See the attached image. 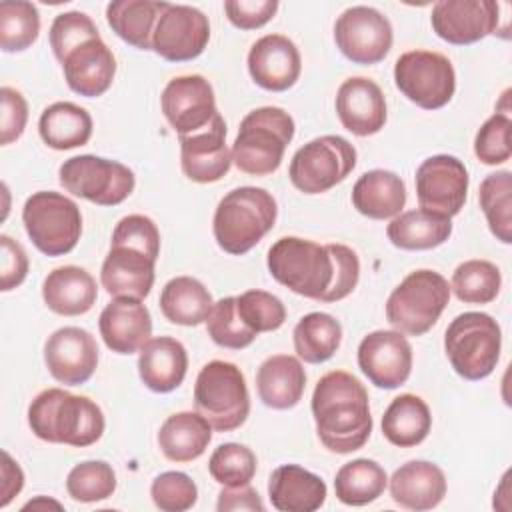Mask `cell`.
<instances>
[{
  "mask_svg": "<svg viewBox=\"0 0 512 512\" xmlns=\"http://www.w3.org/2000/svg\"><path fill=\"white\" fill-rule=\"evenodd\" d=\"M270 276L304 298L338 302L360 278L358 254L346 244H316L298 236L278 238L268 250Z\"/></svg>",
  "mask_w": 512,
  "mask_h": 512,
  "instance_id": "obj_1",
  "label": "cell"
},
{
  "mask_svg": "<svg viewBox=\"0 0 512 512\" xmlns=\"http://www.w3.org/2000/svg\"><path fill=\"white\" fill-rule=\"evenodd\" d=\"M310 406L316 434L330 452L350 454L368 442L372 434L368 392L350 372L324 374L316 382Z\"/></svg>",
  "mask_w": 512,
  "mask_h": 512,
  "instance_id": "obj_2",
  "label": "cell"
},
{
  "mask_svg": "<svg viewBox=\"0 0 512 512\" xmlns=\"http://www.w3.org/2000/svg\"><path fill=\"white\" fill-rule=\"evenodd\" d=\"M158 254L160 230L152 218L144 214H128L120 218L100 268L102 288L114 298H146L154 286Z\"/></svg>",
  "mask_w": 512,
  "mask_h": 512,
  "instance_id": "obj_3",
  "label": "cell"
},
{
  "mask_svg": "<svg viewBox=\"0 0 512 512\" xmlns=\"http://www.w3.org/2000/svg\"><path fill=\"white\" fill-rule=\"evenodd\" d=\"M28 426L44 442L86 448L102 438L106 420L102 408L88 396L46 388L28 406Z\"/></svg>",
  "mask_w": 512,
  "mask_h": 512,
  "instance_id": "obj_4",
  "label": "cell"
},
{
  "mask_svg": "<svg viewBox=\"0 0 512 512\" xmlns=\"http://www.w3.org/2000/svg\"><path fill=\"white\" fill-rule=\"evenodd\" d=\"M278 206L274 196L258 186H240L218 202L212 232L216 244L232 254L250 252L276 224Z\"/></svg>",
  "mask_w": 512,
  "mask_h": 512,
  "instance_id": "obj_5",
  "label": "cell"
},
{
  "mask_svg": "<svg viewBox=\"0 0 512 512\" xmlns=\"http://www.w3.org/2000/svg\"><path fill=\"white\" fill-rule=\"evenodd\" d=\"M294 118L278 106L250 110L232 144V162L250 176H268L282 164L284 150L294 138Z\"/></svg>",
  "mask_w": 512,
  "mask_h": 512,
  "instance_id": "obj_6",
  "label": "cell"
},
{
  "mask_svg": "<svg viewBox=\"0 0 512 512\" xmlns=\"http://www.w3.org/2000/svg\"><path fill=\"white\" fill-rule=\"evenodd\" d=\"M500 350V324L486 312L458 314L444 332L446 358L464 380L490 376L500 360Z\"/></svg>",
  "mask_w": 512,
  "mask_h": 512,
  "instance_id": "obj_7",
  "label": "cell"
},
{
  "mask_svg": "<svg viewBox=\"0 0 512 512\" xmlns=\"http://www.w3.org/2000/svg\"><path fill=\"white\" fill-rule=\"evenodd\" d=\"M450 300L448 280L434 270L410 272L386 300V320L404 336L426 334Z\"/></svg>",
  "mask_w": 512,
  "mask_h": 512,
  "instance_id": "obj_8",
  "label": "cell"
},
{
  "mask_svg": "<svg viewBox=\"0 0 512 512\" xmlns=\"http://www.w3.org/2000/svg\"><path fill=\"white\" fill-rule=\"evenodd\" d=\"M194 406L216 432L240 428L250 414V394L242 370L224 360L204 364L194 384Z\"/></svg>",
  "mask_w": 512,
  "mask_h": 512,
  "instance_id": "obj_9",
  "label": "cell"
},
{
  "mask_svg": "<svg viewBox=\"0 0 512 512\" xmlns=\"http://www.w3.org/2000/svg\"><path fill=\"white\" fill-rule=\"evenodd\" d=\"M22 222L32 244L46 256L72 252L82 234L78 204L54 190H40L26 198Z\"/></svg>",
  "mask_w": 512,
  "mask_h": 512,
  "instance_id": "obj_10",
  "label": "cell"
},
{
  "mask_svg": "<svg viewBox=\"0 0 512 512\" xmlns=\"http://www.w3.org/2000/svg\"><path fill=\"white\" fill-rule=\"evenodd\" d=\"M356 158V148L346 138L324 134L294 152L288 178L304 194H322L346 180L356 166Z\"/></svg>",
  "mask_w": 512,
  "mask_h": 512,
  "instance_id": "obj_11",
  "label": "cell"
},
{
  "mask_svg": "<svg viewBox=\"0 0 512 512\" xmlns=\"http://www.w3.org/2000/svg\"><path fill=\"white\" fill-rule=\"evenodd\" d=\"M58 180L72 196L98 206H116L124 202L136 184V176L126 164L94 154H80L64 160L58 168Z\"/></svg>",
  "mask_w": 512,
  "mask_h": 512,
  "instance_id": "obj_12",
  "label": "cell"
},
{
  "mask_svg": "<svg viewBox=\"0 0 512 512\" xmlns=\"http://www.w3.org/2000/svg\"><path fill=\"white\" fill-rule=\"evenodd\" d=\"M396 88L416 106L438 110L456 92V72L452 62L432 50H408L394 64Z\"/></svg>",
  "mask_w": 512,
  "mask_h": 512,
  "instance_id": "obj_13",
  "label": "cell"
},
{
  "mask_svg": "<svg viewBox=\"0 0 512 512\" xmlns=\"http://www.w3.org/2000/svg\"><path fill=\"white\" fill-rule=\"evenodd\" d=\"M392 40L390 20L372 6H350L336 18L334 42L354 64H378L390 52Z\"/></svg>",
  "mask_w": 512,
  "mask_h": 512,
  "instance_id": "obj_14",
  "label": "cell"
},
{
  "mask_svg": "<svg viewBox=\"0 0 512 512\" xmlns=\"http://www.w3.org/2000/svg\"><path fill=\"white\" fill-rule=\"evenodd\" d=\"M416 198L420 208L442 214L456 216L468 194L470 176L462 160L450 154H436L416 168Z\"/></svg>",
  "mask_w": 512,
  "mask_h": 512,
  "instance_id": "obj_15",
  "label": "cell"
},
{
  "mask_svg": "<svg viewBox=\"0 0 512 512\" xmlns=\"http://www.w3.org/2000/svg\"><path fill=\"white\" fill-rule=\"evenodd\" d=\"M162 114L178 136L204 130L220 114L212 84L200 74L172 78L160 96Z\"/></svg>",
  "mask_w": 512,
  "mask_h": 512,
  "instance_id": "obj_16",
  "label": "cell"
},
{
  "mask_svg": "<svg viewBox=\"0 0 512 512\" xmlns=\"http://www.w3.org/2000/svg\"><path fill=\"white\" fill-rule=\"evenodd\" d=\"M210 40L208 16L186 4H168L156 22L152 50L168 62L198 58Z\"/></svg>",
  "mask_w": 512,
  "mask_h": 512,
  "instance_id": "obj_17",
  "label": "cell"
},
{
  "mask_svg": "<svg viewBox=\"0 0 512 512\" xmlns=\"http://www.w3.org/2000/svg\"><path fill=\"white\" fill-rule=\"evenodd\" d=\"M358 368L376 386L394 390L412 372V346L398 330H374L358 344Z\"/></svg>",
  "mask_w": 512,
  "mask_h": 512,
  "instance_id": "obj_18",
  "label": "cell"
},
{
  "mask_svg": "<svg viewBox=\"0 0 512 512\" xmlns=\"http://www.w3.org/2000/svg\"><path fill=\"white\" fill-rule=\"evenodd\" d=\"M498 14L500 6L494 0H440L432 6L430 24L444 42L466 46L496 34Z\"/></svg>",
  "mask_w": 512,
  "mask_h": 512,
  "instance_id": "obj_19",
  "label": "cell"
},
{
  "mask_svg": "<svg viewBox=\"0 0 512 512\" xmlns=\"http://www.w3.org/2000/svg\"><path fill=\"white\" fill-rule=\"evenodd\" d=\"M44 364L60 384L80 386L92 378L98 366V344L84 328H58L44 344Z\"/></svg>",
  "mask_w": 512,
  "mask_h": 512,
  "instance_id": "obj_20",
  "label": "cell"
},
{
  "mask_svg": "<svg viewBox=\"0 0 512 512\" xmlns=\"http://www.w3.org/2000/svg\"><path fill=\"white\" fill-rule=\"evenodd\" d=\"M180 166L188 180L210 184L222 180L232 166V150L226 146V122L222 114L200 132L178 136Z\"/></svg>",
  "mask_w": 512,
  "mask_h": 512,
  "instance_id": "obj_21",
  "label": "cell"
},
{
  "mask_svg": "<svg viewBox=\"0 0 512 512\" xmlns=\"http://www.w3.org/2000/svg\"><path fill=\"white\" fill-rule=\"evenodd\" d=\"M248 72L260 88L284 92L300 78L302 58L288 36L266 34L258 38L248 52Z\"/></svg>",
  "mask_w": 512,
  "mask_h": 512,
  "instance_id": "obj_22",
  "label": "cell"
},
{
  "mask_svg": "<svg viewBox=\"0 0 512 512\" xmlns=\"http://www.w3.org/2000/svg\"><path fill=\"white\" fill-rule=\"evenodd\" d=\"M58 62L68 88L86 98L102 96L116 76V58L100 36L80 42Z\"/></svg>",
  "mask_w": 512,
  "mask_h": 512,
  "instance_id": "obj_23",
  "label": "cell"
},
{
  "mask_svg": "<svg viewBox=\"0 0 512 512\" xmlns=\"http://www.w3.org/2000/svg\"><path fill=\"white\" fill-rule=\"evenodd\" d=\"M336 114L354 136H372L386 124V98L382 88L366 78H346L336 92Z\"/></svg>",
  "mask_w": 512,
  "mask_h": 512,
  "instance_id": "obj_24",
  "label": "cell"
},
{
  "mask_svg": "<svg viewBox=\"0 0 512 512\" xmlns=\"http://www.w3.org/2000/svg\"><path fill=\"white\" fill-rule=\"evenodd\" d=\"M104 344L116 354H134L152 336V316L140 298L116 296L104 306L98 320Z\"/></svg>",
  "mask_w": 512,
  "mask_h": 512,
  "instance_id": "obj_25",
  "label": "cell"
},
{
  "mask_svg": "<svg viewBox=\"0 0 512 512\" xmlns=\"http://www.w3.org/2000/svg\"><path fill=\"white\" fill-rule=\"evenodd\" d=\"M392 500L406 510H432L446 496V476L442 468L428 460H410L394 470L388 480Z\"/></svg>",
  "mask_w": 512,
  "mask_h": 512,
  "instance_id": "obj_26",
  "label": "cell"
},
{
  "mask_svg": "<svg viewBox=\"0 0 512 512\" xmlns=\"http://www.w3.org/2000/svg\"><path fill=\"white\" fill-rule=\"evenodd\" d=\"M188 370V354L180 340L172 336L150 338L138 352V374L144 386L158 394L176 390Z\"/></svg>",
  "mask_w": 512,
  "mask_h": 512,
  "instance_id": "obj_27",
  "label": "cell"
},
{
  "mask_svg": "<svg viewBox=\"0 0 512 512\" xmlns=\"http://www.w3.org/2000/svg\"><path fill=\"white\" fill-rule=\"evenodd\" d=\"M326 496L324 480L298 464H282L270 474L268 498L280 512H314Z\"/></svg>",
  "mask_w": 512,
  "mask_h": 512,
  "instance_id": "obj_28",
  "label": "cell"
},
{
  "mask_svg": "<svg viewBox=\"0 0 512 512\" xmlns=\"http://www.w3.org/2000/svg\"><path fill=\"white\" fill-rule=\"evenodd\" d=\"M42 298L48 310L54 314L80 316L96 304V280L88 270L80 266H58L44 278Z\"/></svg>",
  "mask_w": 512,
  "mask_h": 512,
  "instance_id": "obj_29",
  "label": "cell"
},
{
  "mask_svg": "<svg viewBox=\"0 0 512 512\" xmlns=\"http://www.w3.org/2000/svg\"><path fill=\"white\" fill-rule=\"evenodd\" d=\"M306 372L300 358L290 354L268 356L256 372L260 400L274 410L294 408L304 394Z\"/></svg>",
  "mask_w": 512,
  "mask_h": 512,
  "instance_id": "obj_30",
  "label": "cell"
},
{
  "mask_svg": "<svg viewBox=\"0 0 512 512\" xmlns=\"http://www.w3.org/2000/svg\"><path fill=\"white\" fill-rule=\"evenodd\" d=\"M406 204L404 180L384 168L364 172L352 186V206L366 218L388 220L402 212Z\"/></svg>",
  "mask_w": 512,
  "mask_h": 512,
  "instance_id": "obj_31",
  "label": "cell"
},
{
  "mask_svg": "<svg viewBox=\"0 0 512 512\" xmlns=\"http://www.w3.org/2000/svg\"><path fill=\"white\" fill-rule=\"evenodd\" d=\"M212 440V426L200 412H176L158 430V446L170 462L200 458Z\"/></svg>",
  "mask_w": 512,
  "mask_h": 512,
  "instance_id": "obj_32",
  "label": "cell"
},
{
  "mask_svg": "<svg viewBox=\"0 0 512 512\" xmlns=\"http://www.w3.org/2000/svg\"><path fill=\"white\" fill-rule=\"evenodd\" d=\"M168 4L156 0H114L106 6V20L112 32L130 46L152 50L156 22Z\"/></svg>",
  "mask_w": 512,
  "mask_h": 512,
  "instance_id": "obj_33",
  "label": "cell"
},
{
  "mask_svg": "<svg viewBox=\"0 0 512 512\" xmlns=\"http://www.w3.org/2000/svg\"><path fill=\"white\" fill-rule=\"evenodd\" d=\"M450 234L452 220L424 208L402 212L386 226L388 240L400 250H430L444 244Z\"/></svg>",
  "mask_w": 512,
  "mask_h": 512,
  "instance_id": "obj_34",
  "label": "cell"
},
{
  "mask_svg": "<svg viewBox=\"0 0 512 512\" xmlns=\"http://www.w3.org/2000/svg\"><path fill=\"white\" fill-rule=\"evenodd\" d=\"M432 428L428 404L416 394L396 396L382 416L384 438L398 448H412L426 440Z\"/></svg>",
  "mask_w": 512,
  "mask_h": 512,
  "instance_id": "obj_35",
  "label": "cell"
},
{
  "mask_svg": "<svg viewBox=\"0 0 512 512\" xmlns=\"http://www.w3.org/2000/svg\"><path fill=\"white\" fill-rule=\"evenodd\" d=\"M38 132L48 148L72 150L90 140L92 116L74 102H54L42 110Z\"/></svg>",
  "mask_w": 512,
  "mask_h": 512,
  "instance_id": "obj_36",
  "label": "cell"
},
{
  "mask_svg": "<svg viewBox=\"0 0 512 512\" xmlns=\"http://www.w3.org/2000/svg\"><path fill=\"white\" fill-rule=\"evenodd\" d=\"M212 306V294L192 276H176L168 280L160 292V310L164 318L178 326H198L206 322Z\"/></svg>",
  "mask_w": 512,
  "mask_h": 512,
  "instance_id": "obj_37",
  "label": "cell"
},
{
  "mask_svg": "<svg viewBox=\"0 0 512 512\" xmlns=\"http://www.w3.org/2000/svg\"><path fill=\"white\" fill-rule=\"evenodd\" d=\"M292 340L300 360L322 364L336 354L342 342V326L332 314L310 312L294 326Z\"/></svg>",
  "mask_w": 512,
  "mask_h": 512,
  "instance_id": "obj_38",
  "label": "cell"
},
{
  "mask_svg": "<svg viewBox=\"0 0 512 512\" xmlns=\"http://www.w3.org/2000/svg\"><path fill=\"white\" fill-rule=\"evenodd\" d=\"M386 484V470L376 460L356 458L336 472L334 492L346 506H366L382 496Z\"/></svg>",
  "mask_w": 512,
  "mask_h": 512,
  "instance_id": "obj_39",
  "label": "cell"
},
{
  "mask_svg": "<svg viewBox=\"0 0 512 512\" xmlns=\"http://www.w3.org/2000/svg\"><path fill=\"white\" fill-rule=\"evenodd\" d=\"M478 200L490 232L502 244H510L512 242V174L510 170H498L488 174L480 182Z\"/></svg>",
  "mask_w": 512,
  "mask_h": 512,
  "instance_id": "obj_40",
  "label": "cell"
},
{
  "mask_svg": "<svg viewBox=\"0 0 512 512\" xmlns=\"http://www.w3.org/2000/svg\"><path fill=\"white\" fill-rule=\"evenodd\" d=\"M502 286L500 268L490 260H464L452 274L450 290L464 304H488Z\"/></svg>",
  "mask_w": 512,
  "mask_h": 512,
  "instance_id": "obj_41",
  "label": "cell"
},
{
  "mask_svg": "<svg viewBox=\"0 0 512 512\" xmlns=\"http://www.w3.org/2000/svg\"><path fill=\"white\" fill-rule=\"evenodd\" d=\"M40 34V14L32 2H0V48L4 52H22L30 48Z\"/></svg>",
  "mask_w": 512,
  "mask_h": 512,
  "instance_id": "obj_42",
  "label": "cell"
},
{
  "mask_svg": "<svg viewBox=\"0 0 512 512\" xmlns=\"http://www.w3.org/2000/svg\"><path fill=\"white\" fill-rule=\"evenodd\" d=\"M68 496L76 502H100L114 494L116 472L104 460H86L76 464L66 476Z\"/></svg>",
  "mask_w": 512,
  "mask_h": 512,
  "instance_id": "obj_43",
  "label": "cell"
},
{
  "mask_svg": "<svg viewBox=\"0 0 512 512\" xmlns=\"http://www.w3.org/2000/svg\"><path fill=\"white\" fill-rule=\"evenodd\" d=\"M206 332L214 344L228 350H242L250 346L258 336L238 316L236 296H226L214 302L206 318Z\"/></svg>",
  "mask_w": 512,
  "mask_h": 512,
  "instance_id": "obj_44",
  "label": "cell"
},
{
  "mask_svg": "<svg viewBox=\"0 0 512 512\" xmlns=\"http://www.w3.org/2000/svg\"><path fill=\"white\" fill-rule=\"evenodd\" d=\"M256 468V454L248 446L238 442L220 444L208 460L210 476L222 486L250 484V480L256 474Z\"/></svg>",
  "mask_w": 512,
  "mask_h": 512,
  "instance_id": "obj_45",
  "label": "cell"
},
{
  "mask_svg": "<svg viewBox=\"0 0 512 512\" xmlns=\"http://www.w3.org/2000/svg\"><path fill=\"white\" fill-rule=\"evenodd\" d=\"M236 310L242 322L256 334L278 330L286 322V308L282 300L258 288L236 296Z\"/></svg>",
  "mask_w": 512,
  "mask_h": 512,
  "instance_id": "obj_46",
  "label": "cell"
},
{
  "mask_svg": "<svg viewBox=\"0 0 512 512\" xmlns=\"http://www.w3.org/2000/svg\"><path fill=\"white\" fill-rule=\"evenodd\" d=\"M150 496L154 506L162 512H186L196 504L198 488L188 474L170 470L152 480Z\"/></svg>",
  "mask_w": 512,
  "mask_h": 512,
  "instance_id": "obj_47",
  "label": "cell"
},
{
  "mask_svg": "<svg viewBox=\"0 0 512 512\" xmlns=\"http://www.w3.org/2000/svg\"><path fill=\"white\" fill-rule=\"evenodd\" d=\"M510 128L512 120L506 112L492 114L476 132L474 154L486 166L504 164L510 160Z\"/></svg>",
  "mask_w": 512,
  "mask_h": 512,
  "instance_id": "obj_48",
  "label": "cell"
},
{
  "mask_svg": "<svg viewBox=\"0 0 512 512\" xmlns=\"http://www.w3.org/2000/svg\"><path fill=\"white\" fill-rule=\"evenodd\" d=\"M100 36L94 20L78 10H70V12H62L52 20L48 38H50V48L56 56V60H60L68 50H72L74 46H78L80 42L88 40V38H96Z\"/></svg>",
  "mask_w": 512,
  "mask_h": 512,
  "instance_id": "obj_49",
  "label": "cell"
},
{
  "mask_svg": "<svg viewBox=\"0 0 512 512\" xmlns=\"http://www.w3.org/2000/svg\"><path fill=\"white\" fill-rule=\"evenodd\" d=\"M0 144L8 146L14 140H18L26 128L28 122V104L26 98L10 86L0 88Z\"/></svg>",
  "mask_w": 512,
  "mask_h": 512,
  "instance_id": "obj_50",
  "label": "cell"
},
{
  "mask_svg": "<svg viewBox=\"0 0 512 512\" xmlns=\"http://www.w3.org/2000/svg\"><path fill=\"white\" fill-rule=\"evenodd\" d=\"M278 10L276 0H226L224 12L228 20L240 30H256L274 18Z\"/></svg>",
  "mask_w": 512,
  "mask_h": 512,
  "instance_id": "obj_51",
  "label": "cell"
},
{
  "mask_svg": "<svg viewBox=\"0 0 512 512\" xmlns=\"http://www.w3.org/2000/svg\"><path fill=\"white\" fill-rule=\"evenodd\" d=\"M2 246V264H0V290L8 292L20 286L28 274V256L20 242L8 234L0 236Z\"/></svg>",
  "mask_w": 512,
  "mask_h": 512,
  "instance_id": "obj_52",
  "label": "cell"
},
{
  "mask_svg": "<svg viewBox=\"0 0 512 512\" xmlns=\"http://www.w3.org/2000/svg\"><path fill=\"white\" fill-rule=\"evenodd\" d=\"M266 506L260 498V494L250 486H224L218 494L216 510L218 512H230V510H250V512H262Z\"/></svg>",
  "mask_w": 512,
  "mask_h": 512,
  "instance_id": "obj_53",
  "label": "cell"
},
{
  "mask_svg": "<svg viewBox=\"0 0 512 512\" xmlns=\"http://www.w3.org/2000/svg\"><path fill=\"white\" fill-rule=\"evenodd\" d=\"M24 486V472L22 468L12 460L8 452H2V486H0V506H8L10 500L22 490Z\"/></svg>",
  "mask_w": 512,
  "mask_h": 512,
  "instance_id": "obj_54",
  "label": "cell"
},
{
  "mask_svg": "<svg viewBox=\"0 0 512 512\" xmlns=\"http://www.w3.org/2000/svg\"><path fill=\"white\" fill-rule=\"evenodd\" d=\"M50 506H54L56 510H62V504H58L56 500H46L44 496H38V498L26 502V504L22 506V510H30V508L36 510V508H50Z\"/></svg>",
  "mask_w": 512,
  "mask_h": 512,
  "instance_id": "obj_55",
  "label": "cell"
}]
</instances>
